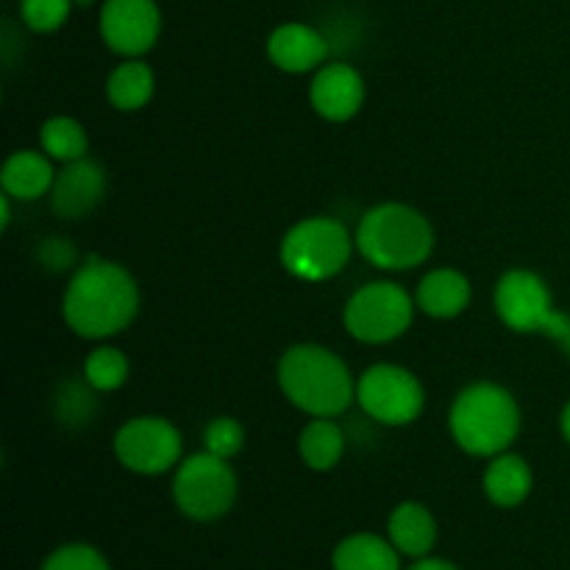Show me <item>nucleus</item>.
<instances>
[{
	"label": "nucleus",
	"mask_w": 570,
	"mask_h": 570,
	"mask_svg": "<svg viewBox=\"0 0 570 570\" xmlns=\"http://www.w3.org/2000/svg\"><path fill=\"white\" fill-rule=\"evenodd\" d=\"M139 315V284L128 267L106 256H87L61 295V317L81 340H111Z\"/></svg>",
	"instance_id": "obj_1"
},
{
	"label": "nucleus",
	"mask_w": 570,
	"mask_h": 570,
	"mask_svg": "<svg viewBox=\"0 0 570 570\" xmlns=\"http://www.w3.org/2000/svg\"><path fill=\"white\" fill-rule=\"evenodd\" d=\"M276 379L284 399L309 417H340L356 404L354 373L326 345H289L278 360Z\"/></svg>",
	"instance_id": "obj_2"
},
{
	"label": "nucleus",
	"mask_w": 570,
	"mask_h": 570,
	"mask_svg": "<svg viewBox=\"0 0 570 570\" xmlns=\"http://www.w3.org/2000/svg\"><path fill=\"white\" fill-rule=\"evenodd\" d=\"M356 254L387 273L415 271L434 254V226L421 209L399 200L371 206L356 223Z\"/></svg>",
	"instance_id": "obj_3"
},
{
	"label": "nucleus",
	"mask_w": 570,
	"mask_h": 570,
	"mask_svg": "<svg viewBox=\"0 0 570 570\" xmlns=\"http://www.w3.org/2000/svg\"><path fill=\"white\" fill-rule=\"evenodd\" d=\"M521 404L499 382H473L456 393L449 412V429L454 443L465 454L493 460L512 449L521 434Z\"/></svg>",
	"instance_id": "obj_4"
},
{
	"label": "nucleus",
	"mask_w": 570,
	"mask_h": 570,
	"mask_svg": "<svg viewBox=\"0 0 570 570\" xmlns=\"http://www.w3.org/2000/svg\"><path fill=\"white\" fill-rule=\"evenodd\" d=\"M354 250V234L340 217L315 215L289 226L278 245V259L293 278L317 284L340 276L348 267Z\"/></svg>",
	"instance_id": "obj_5"
},
{
	"label": "nucleus",
	"mask_w": 570,
	"mask_h": 570,
	"mask_svg": "<svg viewBox=\"0 0 570 570\" xmlns=\"http://www.w3.org/2000/svg\"><path fill=\"white\" fill-rule=\"evenodd\" d=\"M493 306L499 321L515 334H540L560 343L570 328V315L557 309L546 278L527 267H512L495 282Z\"/></svg>",
	"instance_id": "obj_6"
},
{
	"label": "nucleus",
	"mask_w": 570,
	"mask_h": 570,
	"mask_svg": "<svg viewBox=\"0 0 570 570\" xmlns=\"http://www.w3.org/2000/svg\"><path fill=\"white\" fill-rule=\"evenodd\" d=\"M173 504L184 518L195 523L220 521L237 504L239 482L232 462L200 451L187 456L173 473Z\"/></svg>",
	"instance_id": "obj_7"
},
{
	"label": "nucleus",
	"mask_w": 570,
	"mask_h": 570,
	"mask_svg": "<svg viewBox=\"0 0 570 570\" xmlns=\"http://www.w3.org/2000/svg\"><path fill=\"white\" fill-rule=\"evenodd\" d=\"M415 309V295L406 293L399 282L379 278V282L362 284L345 301L343 326L356 343L387 345L410 332Z\"/></svg>",
	"instance_id": "obj_8"
},
{
	"label": "nucleus",
	"mask_w": 570,
	"mask_h": 570,
	"mask_svg": "<svg viewBox=\"0 0 570 570\" xmlns=\"http://www.w3.org/2000/svg\"><path fill=\"white\" fill-rule=\"evenodd\" d=\"M356 404L379 426L401 429L415 423L426 410L421 379L395 362H376L356 379Z\"/></svg>",
	"instance_id": "obj_9"
},
{
	"label": "nucleus",
	"mask_w": 570,
	"mask_h": 570,
	"mask_svg": "<svg viewBox=\"0 0 570 570\" xmlns=\"http://www.w3.org/2000/svg\"><path fill=\"white\" fill-rule=\"evenodd\" d=\"M111 449L126 471L137 476H161L181 465L184 438L167 417L139 415L117 429Z\"/></svg>",
	"instance_id": "obj_10"
},
{
	"label": "nucleus",
	"mask_w": 570,
	"mask_h": 570,
	"mask_svg": "<svg viewBox=\"0 0 570 570\" xmlns=\"http://www.w3.org/2000/svg\"><path fill=\"white\" fill-rule=\"evenodd\" d=\"M98 31L106 48L122 59H142L161 37V9L156 0H104Z\"/></svg>",
	"instance_id": "obj_11"
},
{
	"label": "nucleus",
	"mask_w": 570,
	"mask_h": 570,
	"mask_svg": "<svg viewBox=\"0 0 570 570\" xmlns=\"http://www.w3.org/2000/svg\"><path fill=\"white\" fill-rule=\"evenodd\" d=\"M109 189V173L92 156L70 161L56 173L53 189H50V209L61 220H81L92 215L106 198Z\"/></svg>",
	"instance_id": "obj_12"
},
{
	"label": "nucleus",
	"mask_w": 570,
	"mask_h": 570,
	"mask_svg": "<svg viewBox=\"0 0 570 570\" xmlns=\"http://www.w3.org/2000/svg\"><path fill=\"white\" fill-rule=\"evenodd\" d=\"M365 78L348 61H326L309 83V104L328 122H348L365 106Z\"/></svg>",
	"instance_id": "obj_13"
},
{
	"label": "nucleus",
	"mask_w": 570,
	"mask_h": 570,
	"mask_svg": "<svg viewBox=\"0 0 570 570\" xmlns=\"http://www.w3.org/2000/svg\"><path fill=\"white\" fill-rule=\"evenodd\" d=\"M328 56H332V39L309 22H282L267 37V59L276 70L289 76L321 70Z\"/></svg>",
	"instance_id": "obj_14"
},
{
	"label": "nucleus",
	"mask_w": 570,
	"mask_h": 570,
	"mask_svg": "<svg viewBox=\"0 0 570 570\" xmlns=\"http://www.w3.org/2000/svg\"><path fill=\"white\" fill-rule=\"evenodd\" d=\"M471 278L456 267H434L417 282L415 304L434 321H454L471 306Z\"/></svg>",
	"instance_id": "obj_15"
},
{
	"label": "nucleus",
	"mask_w": 570,
	"mask_h": 570,
	"mask_svg": "<svg viewBox=\"0 0 570 570\" xmlns=\"http://www.w3.org/2000/svg\"><path fill=\"white\" fill-rule=\"evenodd\" d=\"M56 181L53 159L42 148L14 150L0 167V187L14 200L31 204V200L50 195Z\"/></svg>",
	"instance_id": "obj_16"
},
{
	"label": "nucleus",
	"mask_w": 570,
	"mask_h": 570,
	"mask_svg": "<svg viewBox=\"0 0 570 570\" xmlns=\"http://www.w3.org/2000/svg\"><path fill=\"white\" fill-rule=\"evenodd\" d=\"M387 538L401 557L421 560L432 554L438 543V521L421 501H401L387 518Z\"/></svg>",
	"instance_id": "obj_17"
},
{
	"label": "nucleus",
	"mask_w": 570,
	"mask_h": 570,
	"mask_svg": "<svg viewBox=\"0 0 570 570\" xmlns=\"http://www.w3.org/2000/svg\"><path fill=\"white\" fill-rule=\"evenodd\" d=\"M534 473L529 462L521 454H504L493 456L482 473V490L488 495L490 504L501 507V510H515L523 501L532 495Z\"/></svg>",
	"instance_id": "obj_18"
},
{
	"label": "nucleus",
	"mask_w": 570,
	"mask_h": 570,
	"mask_svg": "<svg viewBox=\"0 0 570 570\" xmlns=\"http://www.w3.org/2000/svg\"><path fill=\"white\" fill-rule=\"evenodd\" d=\"M156 92V72L142 59H122L106 76V100L117 111H139Z\"/></svg>",
	"instance_id": "obj_19"
},
{
	"label": "nucleus",
	"mask_w": 570,
	"mask_h": 570,
	"mask_svg": "<svg viewBox=\"0 0 570 570\" xmlns=\"http://www.w3.org/2000/svg\"><path fill=\"white\" fill-rule=\"evenodd\" d=\"M345 445V429L340 426L334 417H312L298 434V454L309 471L326 473L343 462Z\"/></svg>",
	"instance_id": "obj_20"
},
{
	"label": "nucleus",
	"mask_w": 570,
	"mask_h": 570,
	"mask_svg": "<svg viewBox=\"0 0 570 570\" xmlns=\"http://www.w3.org/2000/svg\"><path fill=\"white\" fill-rule=\"evenodd\" d=\"M334 570H401V554L390 538L356 532L340 540L332 554Z\"/></svg>",
	"instance_id": "obj_21"
},
{
	"label": "nucleus",
	"mask_w": 570,
	"mask_h": 570,
	"mask_svg": "<svg viewBox=\"0 0 570 570\" xmlns=\"http://www.w3.org/2000/svg\"><path fill=\"white\" fill-rule=\"evenodd\" d=\"M39 148L53 161L70 165V161L89 156V134L76 117L56 115L39 126Z\"/></svg>",
	"instance_id": "obj_22"
},
{
	"label": "nucleus",
	"mask_w": 570,
	"mask_h": 570,
	"mask_svg": "<svg viewBox=\"0 0 570 570\" xmlns=\"http://www.w3.org/2000/svg\"><path fill=\"white\" fill-rule=\"evenodd\" d=\"M81 376L95 393H117L131 376V362L115 345H98L83 360Z\"/></svg>",
	"instance_id": "obj_23"
},
{
	"label": "nucleus",
	"mask_w": 570,
	"mask_h": 570,
	"mask_svg": "<svg viewBox=\"0 0 570 570\" xmlns=\"http://www.w3.org/2000/svg\"><path fill=\"white\" fill-rule=\"evenodd\" d=\"M72 11V0H20V20L33 33H56Z\"/></svg>",
	"instance_id": "obj_24"
},
{
	"label": "nucleus",
	"mask_w": 570,
	"mask_h": 570,
	"mask_svg": "<svg viewBox=\"0 0 570 570\" xmlns=\"http://www.w3.org/2000/svg\"><path fill=\"white\" fill-rule=\"evenodd\" d=\"M245 449V426L232 415H217L204 429V451L232 462Z\"/></svg>",
	"instance_id": "obj_25"
},
{
	"label": "nucleus",
	"mask_w": 570,
	"mask_h": 570,
	"mask_svg": "<svg viewBox=\"0 0 570 570\" xmlns=\"http://www.w3.org/2000/svg\"><path fill=\"white\" fill-rule=\"evenodd\" d=\"M95 415V390L87 382H67L56 393V417L67 426H83Z\"/></svg>",
	"instance_id": "obj_26"
},
{
	"label": "nucleus",
	"mask_w": 570,
	"mask_h": 570,
	"mask_svg": "<svg viewBox=\"0 0 570 570\" xmlns=\"http://www.w3.org/2000/svg\"><path fill=\"white\" fill-rule=\"evenodd\" d=\"M39 570H111L106 557L89 543H65L45 557Z\"/></svg>",
	"instance_id": "obj_27"
},
{
	"label": "nucleus",
	"mask_w": 570,
	"mask_h": 570,
	"mask_svg": "<svg viewBox=\"0 0 570 570\" xmlns=\"http://www.w3.org/2000/svg\"><path fill=\"white\" fill-rule=\"evenodd\" d=\"M39 262H45V267L53 273L67 271V267L76 265V248L67 239L50 237L39 245Z\"/></svg>",
	"instance_id": "obj_28"
},
{
	"label": "nucleus",
	"mask_w": 570,
	"mask_h": 570,
	"mask_svg": "<svg viewBox=\"0 0 570 570\" xmlns=\"http://www.w3.org/2000/svg\"><path fill=\"white\" fill-rule=\"evenodd\" d=\"M406 570H460V568L449 560H440V557H421V560L412 562Z\"/></svg>",
	"instance_id": "obj_29"
},
{
	"label": "nucleus",
	"mask_w": 570,
	"mask_h": 570,
	"mask_svg": "<svg viewBox=\"0 0 570 570\" xmlns=\"http://www.w3.org/2000/svg\"><path fill=\"white\" fill-rule=\"evenodd\" d=\"M11 200H14V198H11V195H0V228H3V232H6V228H9V223H11Z\"/></svg>",
	"instance_id": "obj_30"
},
{
	"label": "nucleus",
	"mask_w": 570,
	"mask_h": 570,
	"mask_svg": "<svg viewBox=\"0 0 570 570\" xmlns=\"http://www.w3.org/2000/svg\"><path fill=\"white\" fill-rule=\"evenodd\" d=\"M560 432L562 438H566V443L570 445V401L566 406H562V415H560Z\"/></svg>",
	"instance_id": "obj_31"
},
{
	"label": "nucleus",
	"mask_w": 570,
	"mask_h": 570,
	"mask_svg": "<svg viewBox=\"0 0 570 570\" xmlns=\"http://www.w3.org/2000/svg\"><path fill=\"white\" fill-rule=\"evenodd\" d=\"M557 345H560V348H562V354L570 356V328H568V334H566V337H562L560 343H557Z\"/></svg>",
	"instance_id": "obj_32"
},
{
	"label": "nucleus",
	"mask_w": 570,
	"mask_h": 570,
	"mask_svg": "<svg viewBox=\"0 0 570 570\" xmlns=\"http://www.w3.org/2000/svg\"><path fill=\"white\" fill-rule=\"evenodd\" d=\"M76 3V9H89V6H95V0H72Z\"/></svg>",
	"instance_id": "obj_33"
}]
</instances>
